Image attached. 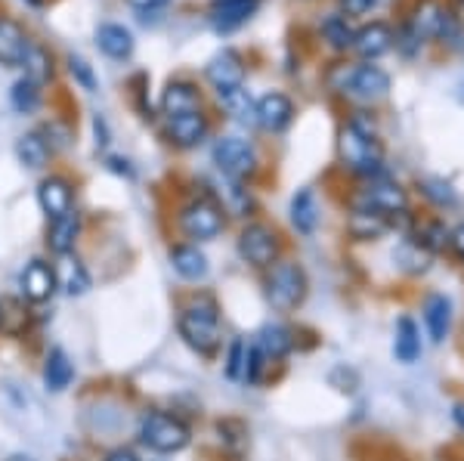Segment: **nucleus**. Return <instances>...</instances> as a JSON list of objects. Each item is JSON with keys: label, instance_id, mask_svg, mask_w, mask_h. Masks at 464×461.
Listing matches in <instances>:
<instances>
[{"label": "nucleus", "instance_id": "obj_11", "mask_svg": "<svg viewBox=\"0 0 464 461\" xmlns=\"http://www.w3.org/2000/svg\"><path fill=\"white\" fill-rule=\"evenodd\" d=\"M74 198H78V189H74V183L65 174H47L37 183V207L44 211L47 223L72 214Z\"/></svg>", "mask_w": 464, "mask_h": 461}, {"label": "nucleus", "instance_id": "obj_6", "mask_svg": "<svg viewBox=\"0 0 464 461\" xmlns=\"http://www.w3.org/2000/svg\"><path fill=\"white\" fill-rule=\"evenodd\" d=\"M236 251H238V257H242V264H248L251 270H257V273H266L276 260H282L285 242H282L279 229H276L273 223L251 220L238 229Z\"/></svg>", "mask_w": 464, "mask_h": 461}, {"label": "nucleus", "instance_id": "obj_31", "mask_svg": "<svg viewBox=\"0 0 464 461\" xmlns=\"http://www.w3.org/2000/svg\"><path fill=\"white\" fill-rule=\"evenodd\" d=\"M391 226L393 223L387 217H381V214H365V211H353L350 214V223H347L350 235H353L356 242H375Z\"/></svg>", "mask_w": 464, "mask_h": 461}, {"label": "nucleus", "instance_id": "obj_1", "mask_svg": "<svg viewBox=\"0 0 464 461\" xmlns=\"http://www.w3.org/2000/svg\"><path fill=\"white\" fill-rule=\"evenodd\" d=\"M177 334L201 360L223 353V310L211 292H189L177 301Z\"/></svg>", "mask_w": 464, "mask_h": 461}, {"label": "nucleus", "instance_id": "obj_48", "mask_svg": "<svg viewBox=\"0 0 464 461\" xmlns=\"http://www.w3.org/2000/svg\"><path fill=\"white\" fill-rule=\"evenodd\" d=\"M0 334H4V307H0Z\"/></svg>", "mask_w": 464, "mask_h": 461}, {"label": "nucleus", "instance_id": "obj_21", "mask_svg": "<svg viewBox=\"0 0 464 461\" xmlns=\"http://www.w3.org/2000/svg\"><path fill=\"white\" fill-rule=\"evenodd\" d=\"M288 220L297 235H313L319 229V198L310 186L297 189L288 205Z\"/></svg>", "mask_w": 464, "mask_h": 461}, {"label": "nucleus", "instance_id": "obj_12", "mask_svg": "<svg viewBox=\"0 0 464 461\" xmlns=\"http://www.w3.org/2000/svg\"><path fill=\"white\" fill-rule=\"evenodd\" d=\"M168 264L174 270V276L186 285H201L211 276V260L201 251V245L192 242H174L168 248Z\"/></svg>", "mask_w": 464, "mask_h": 461}, {"label": "nucleus", "instance_id": "obj_5", "mask_svg": "<svg viewBox=\"0 0 464 461\" xmlns=\"http://www.w3.org/2000/svg\"><path fill=\"white\" fill-rule=\"evenodd\" d=\"M177 229H179V235H183V242H192V245L214 242L217 235L227 229V211L217 202V196L205 192V196L189 198V202L179 207Z\"/></svg>", "mask_w": 464, "mask_h": 461}, {"label": "nucleus", "instance_id": "obj_17", "mask_svg": "<svg viewBox=\"0 0 464 461\" xmlns=\"http://www.w3.org/2000/svg\"><path fill=\"white\" fill-rule=\"evenodd\" d=\"M56 276H59V294L65 297H84L93 288V273L78 255H65L56 260Z\"/></svg>", "mask_w": 464, "mask_h": 461}, {"label": "nucleus", "instance_id": "obj_26", "mask_svg": "<svg viewBox=\"0 0 464 461\" xmlns=\"http://www.w3.org/2000/svg\"><path fill=\"white\" fill-rule=\"evenodd\" d=\"M16 158L22 168L44 170L50 165V158H53V149H50V143L44 139L41 130H32V133H22L16 139Z\"/></svg>", "mask_w": 464, "mask_h": 461}, {"label": "nucleus", "instance_id": "obj_35", "mask_svg": "<svg viewBox=\"0 0 464 461\" xmlns=\"http://www.w3.org/2000/svg\"><path fill=\"white\" fill-rule=\"evenodd\" d=\"M10 102H13V109L22 111V115H32V111L41 106V84L32 78L16 81L10 91Z\"/></svg>", "mask_w": 464, "mask_h": 461}, {"label": "nucleus", "instance_id": "obj_9", "mask_svg": "<svg viewBox=\"0 0 464 461\" xmlns=\"http://www.w3.org/2000/svg\"><path fill=\"white\" fill-rule=\"evenodd\" d=\"M217 170H220L227 180H236V183H248L254 174H257V149H254L248 139L242 137H220L214 143V152H211Z\"/></svg>", "mask_w": 464, "mask_h": 461}, {"label": "nucleus", "instance_id": "obj_45", "mask_svg": "<svg viewBox=\"0 0 464 461\" xmlns=\"http://www.w3.org/2000/svg\"><path fill=\"white\" fill-rule=\"evenodd\" d=\"M127 4H133L137 10H159V6H168L170 0H127Z\"/></svg>", "mask_w": 464, "mask_h": 461}, {"label": "nucleus", "instance_id": "obj_13", "mask_svg": "<svg viewBox=\"0 0 464 461\" xmlns=\"http://www.w3.org/2000/svg\"><path fill=\"white\" fill-rule=\"evenodd\" d=\"M251 341L273 366H282V362L297 351V329H291L288 322H266V325H260Z\"/></svg>", "mask_w": 464, "mask_h": 461}, {"label": "nucleus", "instance_id": "obj_28", "mask_svg": "<svg viewBox=\"0 0 464 461\" xmlns=\"http://www.w3.org/2000/svg\"><path fill=\"white\" fill-rule=\"evenodd\" d=\"M214 430H217V440H220L223 456H229L232 461H238L245 456V449H248V427H245V421L220 418L214 425Z\"/></svg>", "mask_w": 464, "mask_h": 461}, {"label": "nucleus", "instance_id": "obj_44", "mask_svg": "<svg viewBox=\"0 0 464 461\" xmlns=\"http://www.w3.org/2000/svg\"><path fill=\"white\" fill-rule=\"evenodd\" d=\"M372 6V0H343V10L353 13V16H359V13H365Z\"/></svg>", "mask_w": 464, "mask_h": 461}, {"label": "nucleus", "instance_id": "obj_19", "mask_svg": "<svg viewBox=\"0 0 464 461\" xmlns=\"http://www.w3.org/2000/svg\"><path fill=\"white\" fill-rule=\"evenodd\" d=\"M295 121V102L285 93H266L257 100V128L266 133H282Z\"/></svg>", "mask_w": 464, "mask_h": 461}, {"label": "nucleus", "instance_id": "obj_7", "mask_svg": "<svg viewBox=\"0 0 464 461\" xmlns=\"http://www.w3.org/2000/svg\"><path fill=\"white\" fill-rule=\"evenodd\" d=\"M56 294H59L56 264H50L47 257L25 260L19 270V279H16V297H22L28 307L37 310V307H47Z\"/></svg>", "mask_w": 464, "mask_h": 461}, {"label": "nucleus", "instance_id": "obj_29", "mask_svg": "<svg viewBox=\"0 0 464 461\" xmlns=\"http://www.w3.org/2000/svg\"><path fill=\"white\" fill-rule=\"evenodd\" d=\"M96 47L111 59H127L133 53V34L124 25H100L96 28Z\"/></svg>", "mask_w": 464, "mask_h": 461}, {"label": "nucleus", "instance_id": "obj_16", "mask_svg": "<svg viewBox=\"0 0 464 461\" xmlns=\"http://www.w3.org/2000/svg\"><path fill=\"white\" fill-rule=\"evenodd\" d=\"M208 130V118L201 111H189V115H177V118H168V128H164V137H168L170 146L177 149H196L198 143H205Z\"/></svg>", "mask_w": 464, "mask_h": 461}, {"label": "nucleus", "instance_id": "obj_24", "mask_svg": "<svg viewBox=\"0 0 464 461\" xmlns=\"http://www.w3.org/2000/svg\"><path fill=\"white\" fill-rule=\"evenodd\" d=\"M393 47V28L384 22H372V25L359 28L353 37V50L362 59H378Z\"/></svg>", "mask_w": 464, "mask_h": 461}, {"label": "nucleus", "instance_id": "obj_8", "mask_svg": "<svg viewBox=\"0 0 464 461\" xmlns=\"http://www.w3.org/2000/svg\"><path fill=\"white\" fill-rule=\"evenodd\" d=\"M332 87L359 102H378L391 93V78L378 65H353V69L343 65L338 74H332Z\"/></svg>", "mask_w": 464, "mask_h": 461}, {"label": "nucleus", "instance_id": "obj_50", "mask_svg": "<svg viewBox=\"0 0 464 461\" xmlns=\"http://www.w3.org/2000/svg\"><path fill=\"white\" fill-rule=\"evenodd\" d=\"M32 4H37V0H32Z\"/></svg>", "mask_w": 464, "mask_h": 461}, {"label": "nucleus", "instance_id": "obj_42", "mask_svg": "<svg viewBox=\"0 0 464 461\" xmlns=\"http://www.w3.org/2000/svg\"><path fill=\"white\" fill-rule=\"evenodd\" d=\"M449 248H452V255L464 260V223L461 226H455L452 233H449Z\"/></svg>", "mask_w": 464, "mask_h": 461}, {"label": "nucleus", "instance_id": "obj_23", "mask_svg": "<svg viewBox=\"0 0 464 461\" xmlns=\"http://www.w3.org/2000/svg\"><path fill=\"white\" fill-rule=\"evenodd\" d=\"M260 0H214L211 4V25L217 32H232V28L245 25Z\"/></svg>", "mask_w": 464, "mask_h": 461}, {"label": "nucleus", "instance_id": "obj_10", "mask_svg": "<svg viewBox=\"0 0 464 461\" xmlns=\"http://www.w3.org/2000/svg\"><path fill=\"white\" fill-rule=\"evenodd\" d=\"M353 211L381 214V217L396 223V217L409 214V196H406V189H402V186H396L391 180H372L353 198Z\"/></svg>", "mask_w": 464, "mask_h": 461}, {"label": "nucleus", "instance_id": "obj_4", "mask_svg": "<svg viewBox=\"0 0 464 461\" xmlns=\"http://www.w3.org/2000/svg\"><path fill=\"white\" fill-rule=\"evenodd\" d=\"M310 294V276L297 260H276L264 273V297L276 313H295Z\"/></svg>", "mask_w": 464, "mask_h": 461}, {"label": "nucleus", "instance_id": "obj_14", "mask_svg": "<svg viewBox=\"0 0 464 461\" xmlns=\"http://www.w3.org/2000/svg\"><path fill=\"white\" fill-rule=\"evenodd\" d=\"M74 378H78V366H74V360L69 356V351H63V347H47L44 351V360H41V384L47 393H65L74 384Z\"/></svg>", "mask_w": 464, "mask_h": 461}, {"label": "nucleus", "instance_id": "obj_37", "mask_svg": "<svg viewBox=\"0 0 464 461\" xmlns=\"http://www.w3.org/2000/svg\"><path fill=\"white\" fill-rule=\"evenodd\" d=\"M322 34H325V41L332 43L334 50L353 47V37H356V32L347 25V19L343 16H328L325 22H322Z\"/></svg>", "mask_w": 464, "mask_h": 461}, {"label": "nucleus", "instance_id": "obj_20", "mask_svg": "<svg viewBox=\"0 0 464 461\" xmlns=\"http://www.w3.org/2000/svg\"><path fill=\"white\" fill-rule=\"evenodd\" d=\"M424 353V341H421V329L411 316H400L393 325V356L402 366H415Z\"/></svg>", "mask_w": 464, "mask_h": 461}, {"label": "nucleus", "instance_id": "obj_27", "mask_svg": "<svg viewBox=\"0 0 464 461\" xmlns=\"http://www.w3.org/2000/svg\"><path fill=\"white\" fill-rule=\"evenodd\" d=\"M248 356H251V341L248 338H242V334L229 338V344L223 347V378L232 384H245Z\"/></svg>", "mask_w": 464, "mask_h": 461}, {"label": "nucleus", "instance_id": "obj_33", "mask_svg": "<svg viewBox=\"0 0 464 461\" xmlns=\"http://www.w3.org/2000/svg\"><path fill=\"white\" fill-rule=\"evenodd\" d=\"M0 307H4V334H13V338H22V329L28 331V322H32V307H28L22 297H0Z\"/></svg>", "mask_w": 464, "mask_h": 461}, {"label": "nucleus", "instance_id": "obj_43", "mask_svg": "<svg viewBox=\"0 0 464 461\" xmlns=\"http://www.w3.org/2000/svg\"><path fill=\"white\" fill-rule=\"evenodd\" d=\"M93 130H96V146L106 149L109 146V128H106V121H102V118H93Z\"/></svg>", "mask_w": 464, "mask_h": 461}, {"label": "nucleus", "instance_id": "obj_3", "mask_svg": "<svg viewBox=\"0 0 464 461\" xmlns=\"http://www.w3.org/2000/svg\"><path fill=\"white\" fill-rule=\"evenodd\" d=\"M338 155L341 165L356 177L365 180H384V149L375 137V124L356 111L347 124H343L338 137Z\"/></svg>", "mask_w": 464, "mask_h": 461}, {"label": "nucleus", "instance_id": "obj_36", "mask_svg": "<svg viewBox=\"0 0 464 461\" xmlns=\"http://www.w3.org/2000/svg\"><path fill=\"white\" fill-rule=\"evenodd\" d=\"M418 189H421L424 198L433 202L437 207H459V192H455L446 180H437V177H424V180H418Z\"/></svg>", "mask_w": 464, "mask_h": 461}, {"label": "nucleus", "instance_id": "obj_18", "mask_svg": "<svg viewBox=\"0 0 464 461\" xmlns=\"http://www.w3.org/2000/svg\"><path fill=\"white\" fill-rule=\"evenodd\" d=\"M208 81L217 87V93H229V91H238L245 81V62L236 50H223L217 53L211 62H208Z\"/></svg>", "mask_w": 464, "mask_h": 461}, {"label": "nucleus", "instance_id": "obj_46", "mask_svg": "<svg viewBox=\"0 0 464 461\" xmlns=\"http://www.w3.org/2000/svg\"><path fill=\"white\" fill-rule=\"evenodd\" d=\"M452 421H455V427L464 434V403H455L452 406Z\"/></svg>", "mask_w": 464, "mask_h": 461}, {"label": "nucleus", "instance_id": "obj_40", "mask_svg": "<svg viewBox=\"0 0 464 461\" xmlns=\"http://www.w3.org/2000/svg\"><path fill=\"white\" fill-rule=\"evenodd\" d=\"M69 69H72L74 78L81 81V87H84V91H90V93L96 91V78H93V72H90V65L84 62V59H81V56H72V59H69Z\"/></svg>", "mask_w": 464, "mask_h": 461}, {"label": "nucleus", "instance_id": "obj_15", "mask_svg": "<svg viewBox=\"0 0 464 461\" xmlns=\"http://www.w3.org/2000/svg\"><path fill=\"white\" fill-rule=\"evenodd\" d=\"M81 235H84V220H81L78 207H74V211L65 214V217L47 223V233H44V248L50 251V257L59 260L65 255H74Z\"/></svg>", "mask_w": 464, "mask_h": 461}, {"label": "nucleus", "instance_id": "obj_39", "mask_svg": "<svg viewBox=\"0 0 464 461\" xmlns=\"http://www.w3.org/2000/svg\"><path fill=\"white\" fill-rule=\"evenodd\" d=\"M100 461H146V458L140 456V449H137V446L118 443V446H109V449L100 456Z\"/></svg>", "mask_w": 464, "mask_h": 461}, {"label": "nucleus", "instance_id": "obj_30", "mask_svg": "<svg viewBox=\"0 0 464 461\" xmlns=\"http://www.w3.org/2000/svg\"><path fill=\"white\" fill-rule=\"evenodd\" d=\"M28 43H32V41L22 34L19 25L0 19V62H4V65H22Z\"/></svg>", "mask_w": 464, "mask_h": 461}, {"label": "nucleus", "instance_id": "obj_34", "mask_svg": "<svg viewBox=\"0 0 464 461\" xmlns=\"http://www.w3.org/2000/svg\"><path fill=\"white\" fill-rule=\"evenodd\" d=\"M409 239L415 242L418 248L428 251V255H440L449 245V229L440 220H428V223H421V226H415V233H411Z\"/></svg>", "mask_w": 464, "mask_h": 461}, {"label": "nucleus", "instance_id": "obj_2", "mask_svg": "<svg viewBox=\"0 0 464 461\" xmlns=\"http://www.w3.org/2000/svg\"><path fill=\"white\" fill-rule=\"evenodd\" d=\"M137 446H143L146 452L159 458H170L186 452L196 440V430L189 421L183 418L174 408H161V406H149L137 415Z\"/></svg>", "mask_w": 464, "mask_h": 461}, {"label": "nucleus", "instance_id": "obj_22", "mask_svg": "<svg viewBox=\"0 0 464 461\" xmlns=\"http://www.w3.org/2000/svg\"><path fill=\"white\" fill-rule=\"evenodd\" d=\"M421 316L433 344H443L452 331V301L446 294H428L421 303Z\"/></svg>", "mask_w": 464, "mask_h": 461}, {"label": "nucleus", "instance_id": "obj_25", "mask_svg": "<svg viewBox=\"0 0 464 461\" xmlns=\"http://www.w3.org/2000/svg\"><path fill=\"white\" fill-rule=\"evenodd\" d=\"M161 111H164V118L201 111V96L196 87L186 84V81H174V84H168V91L161 93Z\"/></svg>", "mask_w": 464, "mask_h": 461}, {"label": "nucleus", "instance_id": "obj_49", "mask_svg": "<svg viewBox=\"0 0 464 461\" xmlns=\"http://www.w3.org/2000/svg\"><path fill=\"white\" fill-rule=\"evenodd\" d=\"M155 461H164V458H159V456H155Z\"/></svg>", "mask_w": 464, "mask_h": 461}, {"label": "nucleus", "instance_id": "obj_32", "mask_svg": "<svg viewBox=\"0 0 464 461\" xmlns=\"http://www.w3.org/2000/svg\"><path fill=\"white\" fill-rule=\"evenodd\" d=\"M220 102L232 121L245 124V128H248V124H257V102L251 100L248 91H242V87H238V91H229L220 96Z\"/></svg>", "mask_w": 464, "mask_h": 461}, {"label": "nucleus", "instance_id": "obj_41", "mask_svg": "<svg viewBox=\"0 0 464 461\" xmlns=\"http://www.w3.org/2000/svg\"><path fill=\"white\" fill-rule=\"evenodd\" d=\"M106 168L111 170V174L127 177V180H133V177H137V170H133L130 158H124V155H109V158H106Z\"/></svg>", "mask_w": 464, "mask_h": 461}, {"label": "nucleus", "instance_id": "obj_38", "mask_svg": "<svg viewBox=\"0 0 464 461\" xmlns=\"http://www.w3.org/2000/svg\"><path fill=\"white\" fill-rule=\"evenodd\" d=\"M22 69H25V78H32V81H47L50 78V56L44 53L37 43H28V50H25V59H22Z\"/></svg>", "mask_w": 464, "mask_h": 461}, {"label": "nucleus", "instance_id": "obj_47", "mask_svg": "<svg viewBox=\"0 0 464 461\" xmlns=\"http://www.w3.org/2000/svg\"><path fill=\"white\" fill-rule=\"evenodd\" d=\"M4 461H37V458L28 456V452H13V456H6Z\"/></svg>", "mask_w": 464, "mask_h": 461}]
</instances>
